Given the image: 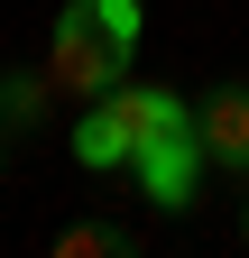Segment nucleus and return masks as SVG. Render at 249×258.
<instances>
[{
	"label": "nucleus",
	"mask_w": 249,
	"mask_h": 258,
	"mask_svg": "<svg viewBox=\"0 0 249 258\" xmlns=\"http://www.w3.org/2000/svg\"><path fill=\"white\" fill-rule=\"evenodd\" d=\"M130 55H139V46L102 37L83 0H65L55 28H46V83L65 92V102H102V92H120V83H130Z\"/></svg>",
	"instance_id": "nucleus-1"
},
{
	"label": "nucleus",
	"mask_w": 249,
	"mask_h": 258,
	"mask_svg": "<svg viewBox=\"0 0 249 258\" xmlns=\"http://www.w3.org/2000/svg\"><path fill=\"white\" fill-rule=\"evenodd\" d=\"M139 184H148V203L157 212H194V184H203V129H194V111L175 102V92H157V120H148V139H139Z\"/></svg>",
	"instance_id": "nucleus-2"
},
{
	"label": "nucleus",
	"mask_w": 249,
	"mask_h": 258,
	"mask_svg": "<svg viewBox=\"0 0 249 258\" xmlns=\"http://www.w3.org/2000/svg\"><path fill=\"white\" fill-rule=\"evenodd\" d=\"M148 120H157V83H120V92H102V102H83V120H74V166H130L139 157V139H148Z\"/></svg>",
	"instance_id": "nucleus-3"
},
{
	"label": "nucleus",
	"mask_w": 249,
	"mask_h": 258,
	"mask_svg": "<svg viewBox=\"0 0 249 258\" xmlns=\"http://www.w3.org/2000/svg\"><path fill=\"white\" fill-rule=\"evenodd\" d=\"M194 129H203V157H212V166L249 175V83L203 92V102H194Z\"/></svg>",
	"instance_id": "nucleus-4"
},
{
	"label": "nucleus",
	"mask_w": 249,
	"mask_h": 258,
	"mask_svg": "<svg viewBox=\"0 0 249 258\" xmlns=\"http://www.w3.org/2000/svg\"><path fill=\"white\" fill-rule=\"evenodd\" d=\"M130 249V231H120V221H74L65 240H55V258H120Z\"/></svg>",
	"instance_id": "nucleus-5"
},
{
	"label": "nucleus",
	"mask_w": 249,
	"mask_h": 258,
	"mask_svg": "<svg viewBox=\"0 0 249 258\" xmlns=\"http://www.w3.org/2000/svg\"><path fill=\"white\" fill-rule=\"evenodd\" d=\"M83 10H92V28H102V37H120V46H139V28H148L139 0H83Z\"/></svg>",
	"instance_id": "nucleus-6"
},
{
	"label": "nucleus",
	"mask_w": 249,
	"mask_h": 258,
	"mask_svg": "<svg viewBox=\"0 0 249 258\" xmlns=\"http://www.w3.org/2000/svg\"><path fill=\"white\" fill-rule=\"evenodd\" d=\"M46 92H55L46 74H0V120H28V111L46 102Z\"/></svg>",
	"instance_id": "nucleus-7"
},
{
	"label": "nucleus",
	"mask_w": 249,
	"mask_h": 258,
	"mask_svg": "<svg viewBox=\"0 0 249 258\" xmlns=\"http://www.w3.org/2000/svg\"><path fill=\"white\" fill-rule=\"evenodd\" d=\"M240 231H249V212H240Z\"/></svg>",
	"instance_id": "nucleus-8"
}]
</instances>
